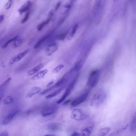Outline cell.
<instances>
[{
    "mask_svg": "<svg viewBox=\"0 0 136 136\" xmlns=\"http://www.w3.org/2000/svg\"><path fill=\"white\" fill-rule=\"evenodd\" d=\"M8 133L7 132H3L0 134V136H8Z\"/></svg>",
    "mask_w": 136,
    "mask_h": 136,
    "instance_id": "cell-37",
    "label": "cell"
},
{
    "mask_svg": "<svg viewBox=\"0 0 136 136\" xmlns=\"http://www.w3.org/2000/svg\"><path fill=\"white\" fill-rule=\"evenodd\" d=\"M29 51V49H27L17 54L11 59L9 62V64L11 65L20 61L28 54Z\"/></svg>",
    "mask_w": 136,
    "mask_h": 136,
    "instance_id": "cell-6",
    "label": "cell"
},
{
    "mask_svg": "<svg viewBox=\"0 0 136 136\" xmlns=\"http://www.w3.org/2000/svg\"><path fill=\"white\" fill-rule=\"evenodd\" d=\"M51 19L48 18L47 20L39 24L37 27V29L38 31H40L42 30L44 27L45 26L48 24L50 22Z\"/></svg>",
    "mask_w": 136,
    "mask_h": 136,
    "instance_id": "cell-19",
    "label": "cell"
},
{
    "mask_svg": "<svg viewBox=\"0 0 136 136\" xmlns=\"http://www.w3.org/2000/svg\"><path fill=\"white\" fill-rule=\"evenodd\" d=\"M67 32L60 34L57 36V38L58 40L63 41L65 39L67 36Z\"/></svg>",
    "mask_w": 136,
    "mask_h": 136,
    "instance_id": "cell-28",
    "label": "cell"
},
{
    "mask_svg": "<svg viewBox=\"0 0 136 136\" xmlns=\"http://www.w3.org/2000/svg\"><path fill=\"white\" fill-rule=\"evenodd\" d=\"M47 38V36H44V37L41 38L37 42L36 44L34 46V49L37 48L41 44L44 42V41Z\"/></svg>",
    "mask_w": 136,
    "mask_h": 136,
    "instance_id": "cell-27",
    "label": "cell"
},
{
    "mask_svg": "<svg viewBox=\"0 0 136 136\" xmlns=\"http://www.w3.org/2000/svg\"><path fill=\"white\" fill-rule=\"evenodd\" d=\"M48 72V71L47 69L39 72L33 76L31 79L33 80H36L41 79L44 77Z\"/></svg>",
    "mask_w": 136,
    "mask_h": 136,
    "instance_id": "cell-12",
    "label": "cell"
},
{
    "mask_svg": "<svg viewBox=\"0 0 136 136\" xmlns=\"http://www.w3.org/2000/svg\"><path fill=\"white\" fill-rule=\"evenodd\" d=\"M114 1H117V0H114Z\"/></svg>",
    "mask_w": 136,
    "mask_h": 136,
    "instance_id": "cell-43",
    "label": "cell"
},
{
    "mask_svg": "<svg viewBox=\"0 0 136 136\" xmlns=\"http://www.w3.org/2000/svg\"><path fill=\"white\" fill-rule=\"evenodd\" d=\"M128 126V125L127 124L126 126H125L123 127H122L121 128L118 130L116 132V133L117 134L123 131L124 130H125L127 128V127Z\"/></svg>",
    "mask_w": 136,
    "mask_h": 136,
    "instance_id": "cell-34",
    "label": "cell"
},
{
    "mask_svg": "<svg viewBox=\"0 0 136 136\" xmlns=\"http://www.w3.org/2000/svg\"><path fill=\"white\" fill-rule=\"evenodd\" d=\"M55 135H52V134H48V135H45V136H55Z\"/></svg>",
    "mask_w": 136,
    "mask_h": 136,
    "instance_id": "cell-41",
    "label": "cell"
},
{
    "mask_svg": "<svg viewBox=\"0 0 136 136\" xmlns=\"http://www.w3.org/2000/svg\"><path fill=\"white\" fill-rule=\"evenodd\" d=\"M61 5V2H59L56 4L55 7V11L57 10L60 8Z\"/></svg>",
    "mask_w": 136,
    "mask_h": 136,
    "instance_id": "cell-35",
    "label": "cell"
},
{
    "mask_svg": "<svg viewBox=\"0 0 136 136\" xmlns=\"http://www.w3.org/2000/svg\"><path fill=\"white\" fill-rule=\"evenodd\" d=\"M15 41L13 46V47L14 48H16L19 46L21 44L22 42L20 40H18V39L15 40Z\"/></svg>",
    "mask_w": 136,
    "mask_h": 136,
    "instance_id": "cell-32",
    "label": "cell"
},
{
    "mask_svg": "<svg viewBox=\"0 0 136 136\" xmlns=\"http://www.w3.org/2000/svg\"><path fill=\"white\" fill-rule=\"evenodd\" d=\"M64 65L63 64H60L54 69L52 71L53 73L58 74L60 71L64 67Z\"/></svg>",
    "mask_w": 136,
    "mask_h": 136,
    "instance_id": "cell-24",
    "label": "cell"
},
{
    "mask_svg": "<svg viewBox=\"0 0 136 136\" xmlns=\"http://www.w3.org/2000/svg\"><path fill=\"white\" fill-rule=\"evenodd\" d=\"M72 119L77 121H81L86 119L87 116L79 109L73 110L70 116Z\"/></svg>",
    "mask_w": 136,
    "mask_h": 136,
    "instance_id": "cell-4",
    "label": "cell"
},
{
    "mask_svg": "<svg viewBox=\"0 0 136 136\" xmlns=\"http://www.w3.org/2000/svg\"><path fill=\"white\" fill-rule=\"evenodd\" d=\"M61 124L56 123H52L49 124L47 126L48 130L51 131H56L60 129Z\"/></svg>",
    "mask_w": 136,
    "mask_h": 136,
    "instance_id": "cell-15",
    "label": "cell"
},
{
    "mask_svg": "<svg viewBox=\"0 0 136 136\" xmlns=\"http://www.w3.org/2000/svg\"><path fill=\"white\" fill-rule=\"evenodd\" d=\"M78 25L77 24H75L74 26L71 33L67 37V39L68 40H70L73 38L78 29Z\"/></svg>",
    "mask_w": 136,
    "mask_h": 136,
    "instance_id": "cell-21",
    "label": "cell"
},
{
    "mask_svg": "<svg viewBox=\"0 0 136 136\" xmlns=\"http://www.w3.org/2000/svg\"><path fill=\"white\" fill-rule=\"evenodd\" d=\"M55 88H56L55 86V85H54L50 87H49L45 89V90L43 91L42 92H41L40 93V94L41 95H44L47 93L49 91H51L53 89Z\"/></svg>",
    "mask_w": 136,
    "mask_h": 136,
    "instance_id": "cell-31",
    "label": "cell"
},
{
    "mask_svg": "<svg viewBox=\"0 0 136 136\" xmlns=\"http://www.w3.org/2000/svg\"><path fill=\"white\" fill-rule=\"evenodd\" d=\"M71 101L70 100H68L65 101L63 103L64 105H66L67 104Z\"/></svg>",
    "mask_w": 136,
    "mask_h": 136,
    "instance_id": "cell-40",
    "label": "cell"
},
{
    "mask_svg": "<svg viewBox=\"0 0 136 136\" xmlns=\"http://www.w3.org/2000/svg\"><path fill=\"white\" fill-rule=\"evenodd\" d=\"M89 93V91L87 90L85 92L74 100L71 103V106L75 107L84 102L88 97Z\"/></svg>",
    "mask_w": 136,
    "mask_h": 136,
    "instance_id": "cell-5",
    "label": "cell"
},
{
    "mask_svg": "<svg viewBox=\"0 0 136 136\" xmlns=\"http://www.w3.org/2000/svg\"><path fill=\"white\" fill-rule=\"evenodd\" d=\"M107 97L106 93L104 90L100 89L94 94L90 101L91 106L97 107L103 103Z\"/></svg>",
    "mask_w": 136,
    "mask_h": 136,
    "instance_id": "cell-1",
    "label": "cell"
},
{
    "mask_svg": "<svg viewBox=\"0 0 136 136\" xmlns=\"http://www.w3.org/2000/svg\"><path fill=\"white\" fill-rule=\"evenodd\" d=\"M13 101L12 98L10 96L7 97L4 100L3 103L5 105L9 104L12 103Z\"/></svg>",
    "mask_w": 136,
    "mask_h": 136,
    "instance_id": "cell-29",
    "label": "cell"
},
{
    "mask_svg": "<svg viewBox=\"0 0 136 136\" xmlns=\"http://www.w3.org/2000/svg\"><path fill=\"white\" fill-rule=\"evenodd\" d=\"M42 90V89L38 87H33L26 95V97L31 98L35 94L39 93Z\"/></svg>",
    "mask_w": 136,
    "mask_h": 136,
    "instance_id": "cell-14",
    "label": "cell"
},
{
    "mask_svg": "<svg viewBox=\"0 0 136 136\" xmlns=\"http://www.w3.org/2000/svg\"><path fill=\"white\" fill-rule=\"evenodd\" d=\"M18 37L19 36L18 35L17 36L14 38H12L8 40L7 42L3 45L2 47V48L4 49L6 48L10 43L13 41H14L15 40L18 38Z\"/></svg>",
    "mask_w": 136,
    "mask_h": 136,
    "instance_id": "cell-25",
    "label": "cell"
},
{
    "mask_svg": "<svg viewBox=\"0 0 136 136\" xmlns=\"http://www.w3.org/2000/svg\"><path fill=\"white\" fill-rule=\"evenodd\" d=\"M13 3V0H9L5 5V8L6 9H9L11 7Z\"/></svg>",
    "mask_w": 136,
    "mask_h": 136,
    "instance_id": "cell-33",
    "label": "cell"
},
{
    "mask_svg": "<svg viewBox=\"0 0 136 136\" xmlns=\"http://www.w3.org/2000/svg\"><path fill=\"white\" fill-rule=\"evenodd\" d=\"M11 79V78L9 77L0 85V102L2 98L6 89Z\"/></svg>",
    "mask_w": 136,
    "mask_h": 136,
    "instance_id": "cell-9",
    "label": "cell"
},
{
    "mask_svg": "<svg viewBox=\"0 0 136 136\" xmlns=\"http://www.w3.org/2000/svg\"><path fill=\"white\" fill-rule=\"evenodd\" d=\"M32 5V3L30 1H28L26 2L18 10L20 15H21L23 13L29 11Z\"/></svg>",
    "mask_w": 136,
    "mask_h": 136,
    "instance_id": "cell-10",
    "label": "cell"
},
{
    "mask_svg": "<svg viewBox=\"0 0 136 136\" xmlns=\"http://www.w3.org/2000/svg\"><path fill=\"white\" fill-rule=\"evenodd\" d=\"M20 111L18 110H16L9 113L4 119L2 123L3 125H6L9 123Z\"/></svg>",
    "mask_w": 136,
    "mask_h": 136,
    "instance_id": "cell-7",
    "label": "cell"
},
{
    "mask_svg": "<svg viewBox=\"0 0 136 136\" xmlns=\"http://www.w3.org/2000/svg\"><path fill=\"white\" fill-rule=\"evenodd\" d=\"M58 107L57 105L53 104L46 106L44 108L41 112V115L46 117L52 115L57 110Z\"/></svg>",
    "mask_w": 136,
    "mask_h": 136,
    "instance_id": "cell-3",
    "label": "cell"
},
{
    "mask_svg": "<svg viewBox=\"0 0 136 136\" xmlns=\"http://www.w3.org/2000/svg\"><path fill=\"white\" fill-rule=\"evenodd\" d=\"M58 49V45L57 43H53L48 45L45 50L46 55L48 56H50L54 53L56 52Z\"/></svg>",
    "mask_w": 136,
    "mask_h": 136,
    "instance_id": "cell-8",
    "label": "cell"
},
{
    "mask_svg": "<svg viewBox=\"0 0 136 136\" xmlns=\"http://www.w3.org/2000/svg\"><path fill=\"white\" fill-rule=\"evenodd\" d=\"M134 1V0H131V1Z\"/></svg>",
    "mask_w": 136,
    "mask_h": 136,
    "instance_id": "cell-42",
    "label": "cell"
},
{
    "mask_svg": "<svg viewBox=\"0 0 136 136\" xmlns=\"http://www.w3.org/2000/svg\"><path fill=\"white\" fill-rule=\"evenodd\" d=\"M65 87V85H64L61 86L60 88L58 89L56 91L46 96L45 97L47 99H49L57 96L61 92Z\"/></svg>",
    "mask_w": 136,
    "mask_h": 136,
    "instance_id": "cell-16",
    "label": "cell"
},
{
    "mask_svg": "<svg viewBox=\"0 0 136 136\" xmlns=\"http://www.w3.org/2000/svg\"><path fill=\"white\" fill-rule=\"evenodd\" d=\"M83 63V62L82 60H80L76 63L75 66L74 71H79L82 67Z\"/></svg>",
    "mask_w": 136,
    "mask_h": 136,
    "instance_id": "cell-26",
    "label": "cell"
},
{
    "mask_svg": "<svg viewBox=\"0 0 136 136\" xmlns=\"http://www.w3.org/2000/svg\"><path fill=\"white\" fill-rule=\"evenodd\" d=\"M54 81L53 80H52L48 83L47 85V87L50 86L51 85H52L54 83Z\"/></svg>",
    "mask_w": 136,
    "mask_h": 136,
    "instance_id": "cell-38",
    "label": "cell"
},
{
    "mask_svg": "<svg viewBox=\"0 0 136 136\" xmlns=\"http://www.w3.org/2000/svg\"><path fill=\"white\" fill-rule=\"evenodd\" d=\"M5 17V16L3 15H0V24L2 23Z\"/></svg>",
    "mask_w": 136,
    "mask_h": 136,
    "instance_id": "cell-36",
    "label": "cell"
},
{
    "mask_svg": "<svg viewBox=\"0 0 136 136\" xmlns=\"http://www.w3.org/2000/svg\"><path fill=\"white\" fill-rule=\"evenodd\" d=\"M81 135L79 133L77 132H75L72 135V136H81Z\"/></svg>",
    "mask_w": 136,
    "mask_h": 136,
    "instance_id": "cell-39",
    "label": "cell"
},
{
    "mask_svg": "<svg viewBox=\"0 0 136 136\" xmlns=\"http://www.w3.org/2000/svg\"><path fill=\"white\" fill-rule=\"evenodd\" d=\"M44 66L43 64H40L34 67L32 69L28 71L27 73V75L30 76L37 73L42 69Z\"/></svg>",
    "mask_w": 136,
    "mask_h": 136,
    "instance_id": "cell-13",
    "label": "cell"
},
{
    "mask_svg": "<svg viewBox=\"0 0 136 136\" xmlns=\"http://www.w3.org/2000/svg\"><path fill=\"white\" fill-rule=\"evenodd\" d=\"M30 13V11H28L27 12L24 18L21 21V24L24 23L28 21L29 18Z\"/></svg>",
    "mask_w": 136,
    "mask_h": 136,
    "instance_id": "cell-30",
    "label": "cell"
},
{
    "mask_svg": "<svg viewBox=\"0 0 136 136\" xmlns=\"http://www.w3.org/2000/svg\"><path fill=\"white\" fill-rule=\"evenodd\" d=\"M93 129L92 126H91L83 129L81 132V135L88 136L91 134Z\"/></svg>",
    "mask_w": 136,
    "mask_h": 136,
    "instance_id": "cell-18",
    "label": "cell"
},
{
    "mask_svg": "<svg viewBox=\"0 0 136 136\" xmlns=\"http://www.w3.org/2000/svg\"><path fill=\"white\" fill-rule=\"evenodd\" d=\"M100 75L101 72L99 70H96L92 72L87 83L88 87L90 88L96 87L98 83Z\"/></svg>",
    "mask_w": 136,
    "mask_h": 136,
    "instance_id": "cell-2",
    "label": "cell"
},
{
    "mask_svg": "<svg viewBox=\"0 0 136 136\" xmlns=\"http://www.w3.org/2000/svg\"><path fill=\"white\" fill-rule=\"evenodd\" d=\"M136 115L134 116L131 125V130L132 132H134L136 131Z\"/></svg>",
    "mask_w": 136,
    "mask_h": 136,
    "instance_id": "cell-22",
    "label": "cell"
},
{
    "mask_svg": "<svg viewBox=\"0 0 136 136\" xmlns=\"http://www.w3.org/2000/svg\"><path fill=\"white\" fill-rule=\"evenodd\" d=\"M73 88V87L68 85L67 89L62 97L56 102V103L57 104H59L64 101L66 98L69 96Z\"/></svg>",
    "mask_w": 136,
    "mask_h": 136,
    "instance_id": "cell-11",
    "label": "cell"
},
{
    "mask_svg": "<svg viewBox=\"0 0 136 136\" xmlns=\"http://www.w3.org/2000/svg\"><path fill=\"white\" fill-rule=\"evenodd\" d=\"M68 81V79L66 78L63 77L59 80L55 85L56 88L65 85Z\"/></svg>",
    "mask_w": 136,
    "mask_h": 136,
    "instance_id": "cell-20",
    "label": "cell"
},
{
    "mask_svg": "<svg viewBox=\"0 0 136 136\" xmlns=\"http://www.w3.org/2000/svg\"><path fill=\"white\" fill-rule=\"evenodd\" d=\"M111 128L109 127H106L100 129L98 133L99 136H104L106 135L110 131Z\"/></svg>",
    "mask_w": 136,
    "mask_h": 136,
    "instance_id": "cell-17",
    "label": "cell"
},
{
    "mask_svg": "<svg viewBox=\"0 0 136 136\" xmlns=\"http://www.w3.org/2000/svg\"><path fill=\"white\" fill-rule=\"evenodd\" d=\"M71 6L70 4H66L63 7L61 10L62 14L64 15L69 12L71 9Z\"/></svg>",
    "mask_w": 136,
    "mask_h": 136,
    "instance_id": "cell-23",
    "label": "cell"
}]
</instances>
